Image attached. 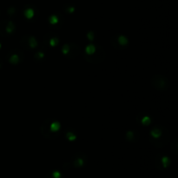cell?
<instances>
[{"instance_id": "1", "label": "cell", "mask_w": 178, "mask_h": 178, "mask_svg": "<svg viewBox=\"0 0 178 178\" xmlns=\"http://www.w3.org/2000/svg\"><path fill=\"white\" fill-rule=\"evenodd\" d=\"M84 157H81V156H75L74 160H73V165L76 168H80L84 165Z\"/></svg>"}, {"instance_id": "2", "label": "cell", "mask_w": 178, "mask_h": 178, "mask_svg": "<svg viewBox=\"0 0 178 178\" xmlns=\"http://www.w3.org/2000/svg\"><path fill=\"white\" fill-rule=\"evenodd\" d=\"M45 178H64V176L62 175V174L59 171H52L51 173H49Z\"/></svg>"}, {"instance_id": "3", "label": "cell", "mask_w": 178, "mask_h": 178, "mask_svg": "<svg viewBox=\"0 0 178 178\" xmlns=\"http://www.w3.org/2000/svg\"><path fill=\"white\" fill-rule=\"evenodd\" d=\"M119 42L121 43V44H123V43H127V40L123 38V37H120V38H119Z\"/></svg>"}]
</instances>
